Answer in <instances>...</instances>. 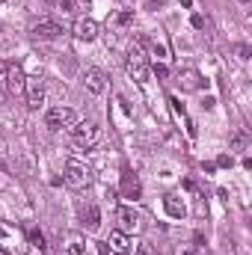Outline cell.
<instances>
[{
  "mask_svg": "<svg viewBox=\"0 0 252 255\" xmlns=\"http://www.w3.org/2000/svg\"><path fill=\"white\" fill-rule=\"evenodd\" d=\"M65 184L74 190H83L92 184V169L80 160V157H68L65 160Z\"/></svg>",
  "mask_w": 252,
  "mask_h": 255,
  "instance_id": "6da1fadb",
  "label": "cell"
},
{
  "mask_svg": "<svg viewBox=\"0 0 252 255\" xmlns=\"http://www.w3.org/2000/svg\"><path fill=\"white\" fill-rule=\"evenodd\" d=\"M125 71H127V77H130L133 83H145V77H148V57L142 54L139 45H130V48H127Z\"/></svg>",
  "mask_w": 252,
  "mask_h": 255,
  "instance_id": "7a4b0ae2",
  "label": "cell"
},
{
  "mask_svg": "<svg viewBox=\"0 0 252 255\" xmlns=\"http://www.w3.org/2000/svg\"><path fill=\"white\" fill-rule=\"evenodd\" d=\"M71 142L77 145V148H95L98 142H101V128L95 125V122H77V125L71 128Z\"/></svg>",
  "mask_w": 252,
  "mask_h": 255,
  "instance_id": "3957f363",
  "label": "cell"
},
{
  "mask_svg": "<svg viewBox=\"0 0 252 255\" xmlns=\"http://www.w3.org/2000/svg\"><path fill=\"white\" fill-rule=\"evenodd\" d=\"M45 125L51 130H60V128H74L77 125V113L71 107H51L45 113Z\"/></svg>",
  "mask_w": 252,
  "mask_h": 255,
  "instance_id": "277c9868",
  "label": "cell"
},
{
  "mask_svg": "<svg viewBox=\"0 0 252 255\" xmlns=\"http://www.w3.org/2000/svg\"><path fill=\"white\" fill-rule=\"evenodd\" d=\"M116 223H119V232H125V235H133V232L142 229L139 211H133V208H127V205H122V208L116 211Z\"/></svg>",
  "mask_w": 252,
  "mask_h": 255,
  "instance_id": "5b68a950",
  "label": "cell"
},
{
  "mask_svg": "<svg viewBox=\"0 0 252 255\" xmlns=\"http://www.w3.org/2000/svg\"><path fill=\"white\" fill-rule=\"evenodd\" d=\"M24 95H27V107L30 110H39L45 104V80L36 74V77H27V86H24Z\"/></svg>",
  "mask_w": 252,
  "mask_h": 255,
  "instance_id": "8992f818",
  "label": "cell"
},
{
  "mask_svg": "<svg viewBox=\"0 0 252 255\" xmlns=\"http://www.w3.org/2000/svg\"><path fill=\"white\" fill-rule=\"evenodd\" d=\"M83 83H86V89L92 95H104L107 92V74H104V68H86L83 71Z\"/></svg>",
  "mask_w": 252,
  "mask_h": 255,
  "instance_id": "52a82bcc",
  "label": "cell"
},
{
  "mask_svg": "<svg viewBox=\"0 0 252 255\" xmlns=\"http://www.w3.org/2000/svg\"><path fill=\"white\" fill-rule=\"evenodd\" d=\"M3 80H6V86H9V92H12V95H21V92H24V86H27V74H24V68H21L18 63L6 65Z\"/></svg>",
  "mask_w": 252,
  "mask_h": 255,
  "instance_id": "ba28073f",
  "label": "cell"
},
{
  "mask_svg": "<svg viewBox=\"0 0 252 255\" xmlns=\"http://www.w3.org/2000/svg\"><path fill=\"white\" fill-rule=\"evenodd\" d=\"M107 247H110V255H133V241H130V235L119 232V229L110 232Z\"/></svg>",
  "mask_w": 252,
  "mask_h": 255,
  "instance_id": "9c48e42d",
  "label": "cell"
},
{
  "mask_svg": "<svg viewBox=\"0 0 252 255\" xmlns=\"http://www.w3.org/2000/svg\"><path fill=\"white\" fill-rule=\"evenodd\" d=\"M71 30H74V36H77L80 42H95V39H98V24H95L92 18H77Z\"/></svg>",
  "mask_w": 252,
  "mask_h": 255,
  "instance_id": "30bf717a",
  "label": "cell"
},
{
  "mask_svg": "<svg viewBox=\"0 0 252 255\" xmlns=\"http://www.w3.org/2000/svg\"><path fill=\"white\" fill-rule=\"evenodd\" d=\"M33 36H36V39H45V42H54V39L63 36V27H60L57 21H39V24L33 27Z\"/></svg>",
  "mask_w": 252,
  "mask_h": 255,
  "instance_id": "8fae6325",
  "label": "cell"
},
{
  "mask_svg": "<svg viewBox=\"0 0 252 255\" xmlns=\"http://www.w3.org/2000/svg\"><path fill=\"white\" fill-rule=\"evenodd\" d=\"M163 208H166V214H169L172 220H181V217L187 214V205H184V199H181L178 193H169V196H163Z\"/></svg>",
  "mask_w": 252,
  "mask_h": 255,
  "instance_id": "7c38bea8",
  "label": "cell"
},
{
  "mask_svg": "<svg viewBox=\"0 0 252 255\" xmlns=\"http://www.w3.org/2000/svg\"><path fill=\"white\" fill-rule=\"evenodd\" d=\"M178 83H181V89L184 92H196V89H202V74L196 71V68H184L181 74H178Z\"/></svg>",
  "mask_w": 252,
  "mask_h": 255,
  "instance_id": "4fadbf2b",
  "label": "cell"
},
{
  "mask_svg": "<svg viewBox=\"0 0 252 255\" xmlns=\"http://www.w3.org/2000/svg\"><path fill=\"white\" fill-rule=\"evenodd\" d=\"M83 226H86L89 232H95V229L101 226V211H98V205H86V208H83Z\"/></svg>",
  "mask_w": 252,
  "mask_h": 255,
  "instance_id": "5bb4252c",
  "label": "cell"
},
{
  "mask_svg": "<svg viewBox=\"0 0 252 255\" xmlns=\"http://www.w3.org/2000/svg\"><path fill=\"white\" fill-rule=\"evenodd\" d=\"M65 253L68 255H86V241H83V235H68L65 238Z\"/></svg>",
  "mask_w": 252,
  "mask_h": 255,
  "instance_id": "9a60e30c",
  "label": "cell"
},
{
  "mask_svg": "<svg viewBox=\"0 0 252 255\" xmlns=\"http://www.w3.org/2000/svg\"><path fill=\"white\" fill-rule=\"evenodd\" d=\"M122 184H125L127 196H139V181H136V178H130V172H125V181H122Z\"/></svg>",
  "mask_w": 252,
  "mask_h": 255,
  "instance_id": "2e32d148",
  "label": "cell"
},
{
  "mask_svg": "<svg viewBox=\"0 0 252 255\" xmlns=\"http://www.w3.org/2000/svg\"><path fill=\"white\" fill-rule=\"evenodd\" d=\"M247 142H250V139H247V133H244V130H238V133L232 136V151H244V148H247Z\"/></svg>",
  "mask_w": 252,
  "mask_h": 255,
  "instance_id": "e0dca14e",
  "label": "cell"
},
{
  "mask_svg": "<svg viewBox=\"0 0 252 255\" xmlns=\"http://www.w3.org/2000/svg\"><path fill=\"white\" fill-rule=\"evenodd\" d=\"M130 21H133V12H130V9H125V12H119V15L113 18V24H119V27H127Z\"/></svg>",
  "mask_w": 252,
  "mask_h": 255,
  "instance_id": "ac0fdd59",
  "label": "cell"
},
{
  "mask_svg": "<svg viewBox=\"0 0 252 255\" xmlns=\"http://www.w3.org/2000/svg\"><path fill=\"white\" fill-rule=\"evenodd\" d=\"M30 244L39 247V250H45V235L42 232H30Z\"/></svg>",
  "mask_w": 252,
  "mask_h": 255,
  "instance_id": "d6986e66",
  "label": "cell"
},
{
  "mask_svg": "<svg viewBox=\"0 0 252 255\" xmlns=\"http://www.w3.org/2000/svg\"><path fill=\"white\" fill-rule=\"evenodd\" d=\"M154 74H157V77H166V74H169V68H166L163 63H154Z\"/></svg>",
  "mask_w": 252,
  "mask_h": 255,
  "instance_id": "ffe728a7",
  "label": "cell"
},
{
  "mask_svg": "<svg viewBox=\"0 0 252 255\" xmlns=\"http://www.w3.org/2000/svg\"><path fill=\"white\" fill-rule=\"evenodd\" d=\"M238 54H241V60H250V48L247 45H238Z\"/></svg>",
  "mask_w": 252,
  "mask_h": 255,
  "instance_id": "44dd1931",
  "label": "cell"
},
{
  "mask_svg": "<svg viewBox=\"0 0 252 255\" xmlns=\"http://www.w3.org/2000/svg\"><path fill=\"white\" fill-rule=\"evenodd\" d=\"M98 253H101V255H110V247H107V241H101V244H98Z\"/></svg>",
  "mask_w": 252,
  "mask_h": 255,
  "instance_id": "7402d4cb",
  "label": "cell"
},
{
  "mask_svg": "<svg viewBox=\"0 0 252 255\" xmlns=\"http://www.w3.org/2000/svg\"><path fill=\"white\" fill-rule=\"evenodd\" d=\"M136 255H154V253H151V247H139V250H136Z\"/></svg>",
  "mask_w": 252,
  "mask_h": 255,
  "instance_id": "603a6c76",
  "label": "cell"
},
{
  "mask_svg": "<svg viewBox=\"0 0 252 255\" xmlns=\"http://www.w3.org/2000/svg\"><path fill=\"white\" fill-rule=\"evenodd\" d=\"M0 255H9V250H3V247H0Z\"/></svg>",
  "mask_w": 252,
  "mask_h": 255,
  "instance_id": "cb8c5ba5",
  "label": "cell"
},
{
  "mask_svg": "<svg viewBox=\"0 0 252 255\" xmlns=\"http://www.w3.org/2000/svg\"><path fill=\"white\" fill-rule=\"evenodd\" d=\"M0 104H3V92H0Z\"/></svg>",
  "mask_w": 252,
  "mask_h": 255,
  "instance_id": "d4e9b609",
  "label": "cell"
},
{
  "mask_svg": "<svg viewBox=\"0 0 252 255\" xmlns=\"http://www.w3.org/2000/svg\"><path fill=\"white\" fill-rule=\"evenodd\" d=\"M0 3H6V0H0Z\"/></svg>",
  "mask_w": 252,
  "mask_h": 255,
  "instance_id": "484cf974",
  "label": "cell"
}]
</instances>
